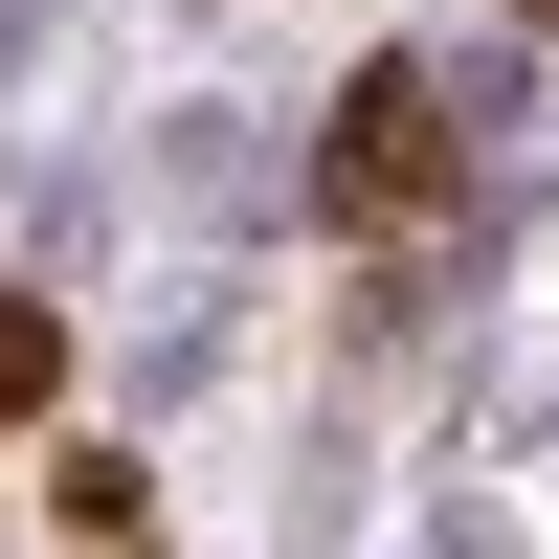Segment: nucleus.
<instances>
[{
	"label": "nucleus",
	"mask_w": 559,
	"mask_h": 559,
	"mask_svg": "<svg viewBox=\"0 0 559 559\" xmlns=\"http://www.w3.org/2000/svg\"><path fill=\"white\" fill-rule=\"evenodd\" d=\"M426 202H448V112L403 68H358L336 90V224H426Z\"/></svg>",
	"instance_id": "obj_1"
},
{
	"label": "nucleus",
	"mask_w": 559,
	"mask_h": 559,
	"mask_svg": "<svg viewBox=\"0 0 559 559\" xmlns=\"http://www.w3.org/2000/svg\"><path fill=\"white\" fill-rule=\"evenodd\" d=\"M515 23H559V0H515Z\"/></svg>",
	"instance_id": "obj_3"
},
{
	"label": "nucleus",
	"mask_w": 559,
	"mask_h": 559,
	"mask_svg": "<svg viewBox=\"0 0 559 559\" xmlns=\"http://www.w3.org/2000/svg\"><path fill=\"white\" fill-rule=\"evenodd\" d=\"M45 381H68V336H45V313H23V292H0V426H23V403H45Z\"/></svg>",
	"instance_id": "obj_2"
}]
</instances>
